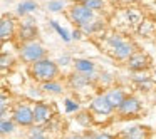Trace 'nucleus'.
Returning <instances> with one entry per match:
<instances>
[{
	"mask_svg": "<svg viewBox=\"0 0 156 139\" xmlns=\"http://www.w3.org/2000/svg\"><path fill=\"white\" fill-rule=\"evenodd\" d=\"M30 71H32V75L44 84V82H49V81H55V77L59 75V65L54 61L44 57L41 61L34 62Z\"/></svg>",
	"mask_w": 156,
	"mask_h": 139,
	"instance_id": "nucleus-1",
	"label": "nucleus"
},
{
	"mask_svg": "<svg viewBox=\"0 0 156 139\" xmlns=\"http://www.w3.org/2000/svg\"><path fill=\"white\" fill-rule=\"evenodd\" d=\"M20 57H22L24 62L34 64V62H37V61H41V59L45 57V49L35 40L25 42V44L22 45V49H20Z\"/></svg>",
	"mask_w": 156,
	"mask_h": 139,
	"instance_id": "nucleus-2",
	"label": "nucleus"
},
{
	"mask_svg": "<svg viewBox=\"0 0 156 139\" xmlns=\"http://www.w3.org/2000/svg\"><path fill=\"white\" fill-rule=\"evenodd\" d=\"M12 121L14 124L19 126H32L34 124V114H32V107L27 104H20L14 109V114H12Z\"/></svg>",
	"mask_w": 156,
	"mask_h": 139,
	"instance_id": "nucleus-3",
	"label": "nucleus"
},
{
	"mask_svg": "<svg viewBox=\"0 0 156 139\" xmlns=\"http://www.w3.org/2000/svg\"><path fill=\"white\" fill-rule=\"evenodd\" d=\"M69 17L77 27H82L84 24H87L94 19V12L86 9L84 5H72L71 10H69Z\"/></svg>",
	"mask_w": 156,
	"mask_h": 139,
	"instance_id": "nucleus-4",
	"label": "nucleus"
},
{
	"mask_svg": "<svg viewBox=\"0 0 156 139\" xmlns=\"http://www.w3.org/2000/svg\"><path fill=\"white\" fill-rule=\"evenodd\" d=\"M139 109H141L139 99L133 97V96H126L124 101L121 102V106L118 107V111L121 112L122 116H133V114H136V112H139Z\"/></svg>",
	"mask_w": 156,
	"mask_h": 139,
	"instance_id": "nucleus-5",
	"label": "nucleus"
},
{
	"mask_svg": "<svg viewBox=\"0 0 156 139\" xmlns=\"http://www.w3.org/2000/svg\"><path fill=\"white\" fill-rule=\"evenodd\" d=\"M32 114H34V122L37 124H44L51 119V109L47 104L44 102H37V104L32 107Z\"/></svg>",
	"mask_w": 156,
	"mask_h": 139,
	"instance_id": "nucleus-6",
	"label": "nucleus"
},
{
	"mask_svg": "<svg viewBox=\"0 0 156 139\" xmlns=\"http://www.w3.org/2000/svg\"><path fill=\"white\" fill-rule=\"evenodd\" d=\"M91 109L96 112V114H101V116H109L114 109L109 106V102L106 101L104 96H98V97L92 99L91 102Z\"/></svg>",
	"mask_w": 156,
	"mask_h": 139,
	"instance_id": "nucleus-7",
	"label": "nucleus"
},
{
	"mask_svg": "<svg viewBox=\"0 0 156 139\" xmlns=\"http://www.w3.org/2000/svg\"><path fill=\"white\" fill-rule=\"evenodd\" d=\"M37 35V29H35L34 19H27V20L22 24L20 30H19V37L25 42H32V39Z\"/></svg>",
	"mask_w": 156,
	"mask_h": 139,
	"instance_id": "nucleus-8",
	"label": "nucleus"
},
{
	"mask_svg": "<svg viewBox=\"0 0 156 139\" xmlns=\"http://www.w3.org/2000/svg\"><path fill=\"white\" fill-rule=\"evenodd\" d=\"M128 67L131 71H143L144 67H148V57L141 52H136V54H131L128 59Z\"/></svg>",
	"mask_w": 156,
	"mask_h": 139,
	"instance_id": "nucleus-9",
	"label": "nucleus"
},
{
	"mask_svg": "<svg viewBox=\"0 0 156 139\" xmlns=\"http://www.w3.org/2000/svg\"><path fill=\"white\" fill-rule=\"evenodd\" d=\"M104 97H106V101L109 102V106H111L112 109H118L119 106H121V102L124 101L126 94H124V91H122V89L114 87V89H109L108 94H106Z\"/></svg>",
	"mask_w": 156,
	"mask_h": 139,
	"instance_id": "nucleus-10",
	"label": "nucleus"
},
{
	"mask_svg": "<svg viewBox=\"0 0 156 139\" xmlns=\"http://www.w3.org/2000/svg\"><path fill=\"white\" fill-rule=\"evenodd\" d=\"M122 139H148V129L141 127V126H134V127H128L121 132Z\"/></svg>",
	"mask_w": 156,
	"mask_h": 139,
	"instance_id": "nucleus-11",
	"label": "nucleus"
},
{
	"mask_svg": "<svg viewBox=\"0 0 156 139\" xmlns=\"http://www.w3.org/2000/svg\"><path fill=\"white\" fill-rule=\"evenodd\" d=\"M92 81V74H72L71 79H69V84L72 85L74 89H82L86 85H89Z\"/></svg>",
	"mask_w": 156,
	"mask_h": 139,
	"instance_id": "nucleus-12",
	"label": "nucleus"
},
{
	"mask_svg": "<svg viewBox=\"0 0 156 139\" xmlns=\"http://www.w3.org/2000/svg\"><path fill=\"white\" fill-rule=\"evenodd\" d=\"M112 54L116 59H129V55L133 54V45L129 42H119L116 47H112Z\"/></svg>",
	"mask_w": 156,
	"mask_h": 139,
	"instance_id": "nucleus-13",
	"label": "nucleus"
},
{
	"mask_svg": "<svg viewBox=\"0 0 156 139\" xmlns=\"http://www.w3.org/2000/svg\"><path fill=\"white\" fill-rule=\"evenodd\" d=\"M14 30H15V25H14V20L10 17H5L0 20V40L12 37Z\"/></svg>",
	"mask_w": 156,
	"mask_h": 139,
	"instance_id": "nucleus-14",
	"label": "nucleus"
},
{
	"mask_svg": "<svg viewBox=\"0 0 156 139\" xmlns=\"http://www.w3.org/2000/svg\"><path fill=\"white\" fill-rule=\"evenodd\" d=\"M74 67L79 74H92L94 72V62H91L89 59H76Z\"/></svg>",
	"mask_w": 156,
	"mask_h": 139,
	"instance_id": "nucleus-15",
	"label": "nucleus"
},
{
	"mask_svg": "<svg viewBox=\"0 0 156 139\" xmlns=\"http://www.w3.org/2000/svg\"><path fill=\"white\" fill-rule=\"evenodd\" d=\"M35 10H37V4H35L34 0H22L20 4L17 5L19 15H27V14H32Z\"/></svg>",
	"mask_w": 156,
	"mask_h": 139,
	"instance_id": "nucleus-16",
	"label": "nucleus"
},
{
	"mask_svg": "<svg viewBox=\"0 0 156 139\" xmlns=\"http://www.w3.org/2000/svg\"><path fill=\"white\" fill-rule=\"evenodd\" d=\"M42 89H44L45 92H49V94H62V91H64L62 84H59L57 81L44 82V84H42Z\"/></svg>",
	"mask_w": 156,
	"mask_h": 139,
	"instance_id": "nucleus-17",
	"label": "nucleus"
},
{
	"mask_svg": "<svg viewBox=\"0 0 156 139\" xmlns=\"http://www.w3.org/2000/svg\"><path fill=\"white\" fill-rule=\"evenodd\" d=\"M15 131V124L14 121H9V119H0V134H12Z\"/></svg>",
	"mask_w": 156,
	"mask_h": 139,
	"instance_id": "nucleus-18",
	"label": "nucleus"
},
{
	"mask_svg": "<svg viewBox=\"0 0 156 139\" xmlns=\"http://www.w3.org/2000/svg\"><path fill=\"white\" fill-rule=\"evenodd\" d=\"M102 27V24L101 22H96V20H91V22H87V24H84L82 27H79V30L82 32V34H94L98 29H101Z\"/></svg>",
	"mask_w": 156,
	"mask_h": 139,
	"instance_id": "nucleus-19",
	"label": "nucleus"
},
{
	"mask_svg": "<svg viewBox=\"0 0 156 139\" xmlns=\"http://www.w3.org/2000/svg\"><path fill=\"white\" fill-rule=\"evenodd\" d=\"M51 27L54 29V30L57 32L59 35H61V39H62L64 42H69V40H71V35H69V32L66 30V29H62L61 25H59L57 22H55V20H51Z\"/></svg>",
	"mask_w": 156,
	"mask_h": 139,
	"instance_id": "nucleus-20",
	"label": "nucleus"
},
{
	"mask_svg": "<svg viewBox=\"0 0 156 139\" xmlns=\"http://www.w3.org/2000/svg\"><path fill=\"white\" fill-rule=\"evenodd\" d=\"M82 5L86 9H89L91 12H96V10H101L104 7V0H86Z\"/></svg>",
	"mask_w": 156,
	"mask_h": 139,
	"instance_id": "nucleus-21",
	"label": "nucleus"
},
{
	"mask_svg": "<svg viewBox=\"0 0 156 139\" xmlns=\"http://www.w3.org/2000/svg\"><path fill=\"white\" fill-rule=\"evenodd\" d=\"M64 7H66L64 0H51V2L47 4V10L49 12H61V10H64Z\"/></svg>",
	"mask_w": 156,
	"mask_h": 139,
	"instance_id": "nucleus-22",
	"label": "nucleus"
},
{
	"mask_svg": "<svg viewBox=\"0 0 156 139\" xmlns=\"http://www.w3.org/2000/svg\"><path fill=\"white\" fill-rule=\"evenodd\" d=\"M66 111H67V112L79 111V104L76 101H72V99H66Z\"/></svg>",
	"mask_w": 156,
	"mask_h": 139,
	"instance_id": "nucleus-23",
	"label": "nucleus"
},
{
	"mask_svg": "<svg viewBox=\"0 0 156 139\" xmlns=\"http://www.w3.org/2000/svg\"><path fill=\"white\" fill-rule=\"evenodd\" d=\"M7 97L5 96H0V119H4L5 112H7Z\"/></svg>",
	"mask_w": 156,
	"mask_h": 139,
	"instance_id": "nucleus-24",
	"label": "nucleus"
},
{
	"mask_svg": "<svg viewBox=\"0 0 156 139\" xmlns=\"http://www.w3.org/2000/svg\"><path fill=\"white\" fill-rule=\"evenodd\" d=\"M77 122H79V124H82V126H87L89 122H91V119H89V116L86 114V112H82V114L77 116Z\"/></svg>",
	"mask_w": 156,
	"mask_h": 139,
	"instance_id": "nucleus-25",
	"label": "nucleus"
},
{
	"mask_svg": "<svg viewBox=\"0 0 156 139\" xmlns=\"http://www.w3.org/2000/svg\"><path fill=\"white\" fill-rule=\"evenodd\" d=\"M10 64H12V61H10L9 55H0V69L7 67V65H10Z\"/></svg>",
	"mask_w": 156,
	"mask_h": 139,
	"instance_id": "nucleus-26",
	"label": "nucleus"
},
{
	"mask_svg": "<svg viewBox=\"0 0 156 139\" xmlns=\"http://www.w3.org/2000/svg\"><path fill=\"white\" fill-rule=\"evenodd\" d=\"M57 64L59 65H69L71 64V57H69V55H62V57L57 59Z\"/></svg>",
	"mask_w": 156,
	"mask_h": 139,
	"instance_id": "nucleus-27",
	"label": "nucleus"
},
{
	"mask_svg": "<svg viewBox=\"0 0 156 139\" xmlns=\"http://www.w3.org/2000/svg\"><path fill=\"white\" fill-rule=\"evenodd\" d=\"M71 39H74V40H79V39H82V32L79 30V29H77V30H74V32L71 34Z\"/></svg>",
	"mask_w": 156,
	"mask_h": 139,
	"instance_id": "nucleus-28",
	"label": "nucleus"
},
{
	"mask_svg": "<svg viewBox=\"0 0 156 139\" xmlns=\"http://www.w3.org/2000/svg\"><path fill=\"white\" fill-rule=\"evenodd\" d=\"M92 139H112L109 134H96V136H92Z\"/></svg>",
	"mask_w": 156,
	"mask_h": 139,
	"instance_id": "nucleus-29",
	"label": "nucleus"
},
{
	"mask_svg": "<svg viewBox=\"0 0 156 139\" xmlns=\"http://www.w3.org/2000/svg\"><path fill=\"white\" fill-rule=\"evenodd\" d=\"M29 139H47L44 134H39V136H29Z\"/></svg>",
	"mask_w": 156,
	"mask_h": 139,
	"instance_id": "nucleus-30",
	"label": "nucleus"
},
{
	"mask_svg": "<svg viewBox=\"0 0 156 139\" xmlns=\"http://www.w3.org/2000/svg\"><path fill=\"white\" fill-rule=\"evenodd\" d=\"M67 139H86L84 136H79V134H72V136H69Z\"/></svg>",
	"mask_w": 156,
	"mask_h": 139,
	"instance_id": "nucleus-31",
	"label": "nucleus"
},
{
	"mask_svg": "<svg viewBox=\"0 0 156 139\" xmlns=\"http://www.w3.org/2000/svg\"><path fill=\"white\" fill-rule=\"evenodd\" d=\"M71 2H74L76 5H82V4L86 2V0H71Z\"/></svg>",
	"mask_w": 156,
	"mask_h": 139,
	"instance_id": "nucleus-32",
	"label": "nucleus"
},
{
	"mask_svg": "<svg viewBox=\"0 0 156 139\" xmlns=\"http://www.w3.org/2000/svg\"><path fill=\"white\" fill-rule=\"evenodd\" d=\"M0 72H2V69H0Z\"/></svg>",
	"mask_w": 156,
	"mask_h": 139,
	"instance_id": "nucleus-33",
	"label": "nucleus"
},
{
	"mask_svg": "<svg viewBox=\"0 0 156 139\" xmlns=\"http://www.w3.org/2000/svg\"><path fill=\"white\" fill-rule=\"evenodd\" d=\"M0 44H2V40H0Z\"/></svg>",
	"mask_w": 156,
	"mask_h": 139,
	"instance_id": "nucleus-34",
	"label": "nucleus"
},
{
	"mask_svg": "<svg viewBox=\"0 0 156 139\" xmlns=\"http://www.w3.org/2000/svg\"><path fill=\"white\" fill-rule=\"evenodd\" d=\"M154 97H156V94H154Z\"/></svg>",
	"mask_w": 156,
	"mask_h": 139,
	"instance_id": "nucleus-35",
	"label": "nucleus"
}]
</instances>
